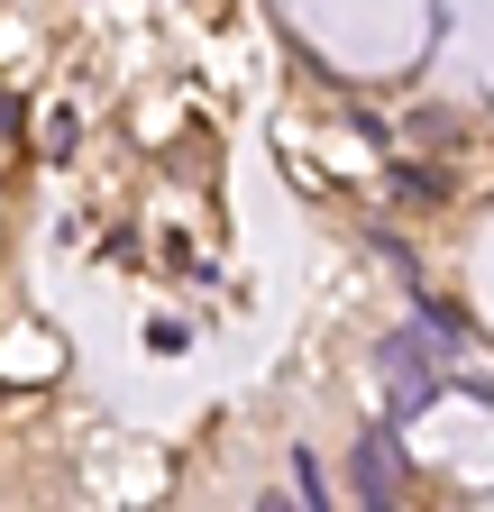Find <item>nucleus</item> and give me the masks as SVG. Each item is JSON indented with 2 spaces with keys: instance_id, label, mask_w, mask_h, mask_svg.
I'll return each mask as SVG.
<instances>
[{
  "instance_id": "nucleus-1",
  "label": "nucleus",
  "mask_w": 494,
  "mask_h": 512,
  "mask_svg": "<svg viewBox=\"0 0 494 512\" xmlns=\"http://www.w3.org/2000/svg\"><path fill=\"white\" fill-rule=\"evenodd\" d=\"M458 339V320L449 311H421L412 330H394L385 348H376V375H385V421H412L430 394H440V357L430 348H449Z\"/></svg>"
},
{
  "instance_id": "nucleus-2",
  "label": "nucleus",
  "mask_w": 494,
  "mask_h": 512,
  "mask_svg": "<svg viewBox=\"0 0 494 512\" xmlns=\"http://www.w3.org/2000/svg\"><path fill=\"white\" fill-rule=\"evenodd\" d=\"M348 485H357L366 503H394V494H403V448H394V430H366V439L348 448Z\"/></svg>"
},
{
  "instance_id": "nucleus-3",
  "label": "nucleus",
  "mask_w": 494,
  "mask_h": 512,
  "mask_svg": "<svg viewBox=\"0 0 494 512\" xmlns=\"http://www.w3.org/2000/svg\"><path fill=\"white\" fill-rule=\"evenodd\" d=\"M394 192H403V202H440V174H421V165H394Z\"/></svg>"
},
{
  "instance_id": "nucleus-4",
  "label": "nucleus",
  "mask_w": 494,
  "mask_h": 512,
  "mask_svg": "<svg viewBox=\"0 0 494 512\" xmlns=\"http://www.w3.org/2000/svg\"><path fill=\"white\" fill-rule=\"evenodd\" d=\"M412 138H421V147H449V138H458V119H449V110H421V119H412Z\"/></svg>"
},
{
  "instance_id": "nucleus-5",
  "label": "nucleus",
  "mask_w": 494,
  "mask_h": 512,
  "mask_svg": "<svg viewBox=\"0 0 494 512\" xmlns=\"http://www.w3.org/2000/svg\"><path fill=\"white\" fill-rule=\"evenodd\" d=\"M46 156H74V110H46V138H37Z\"/></svg>"
}]
</instances>
